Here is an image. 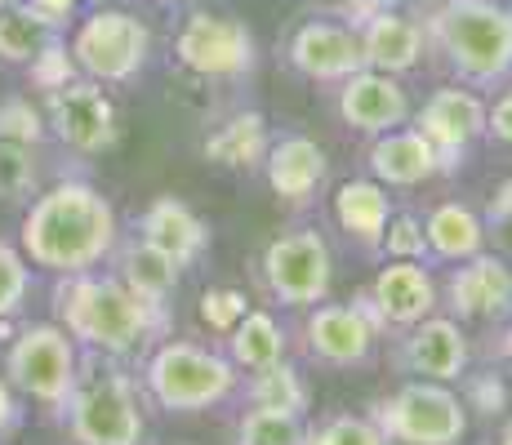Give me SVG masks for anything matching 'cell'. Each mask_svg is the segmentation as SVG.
<instances>
[{"mask_svg":"<svg viewBox=\"0 0 512 445\" xmlns=\"http://www.w3.org/2000/svg\"><path fill=\"white\" fill-rule=\"evenodd\" d=\"M147 388L165 410H205L236 388V374L232 361L196 343H165L147 361Z\"/></svg>","mask_w":512,"mask_h":445,"instance_id":"277c9868","label":"cell"},{"mask_svg":"<svg viewBox=\"0 0 512 445\" xmlns=\"http://www.w3.org/2000/svg\"><path fill=\"white\" fill-rule=\"evenodd\" d=\"M143 241H152L156 250H165L174 263L183 267V263H192L196 254L205 250L210 232H205V223L196 219L183 201L161 196V201H152L147 205V214H143Z\"/></svg>","mask_w":512,"mask_h":445,"instance_id":"44dd1931","label":"cell"},{"mask_svg":"<svg viewBox=\"0 0 512 445\" xmlns=\"http://www.w3.org/2000/svg\"><path fill=\"white\" fill-rule=\"evenodd\" d=\"M72 437L81 445H139L143 437V410L139 392L125 374H94L76 379L72 392Z\"/></svg>","mask_w":512,"mask_h":445,"instance_id":"52a82bcc","label":"cell"},{"mask_svg":"<svg viewBox=\"0 0 512 445\" xmlns=\"http://www.w3.org/2000/svg\"><path fill=\"white\" fill-rule=\"evenodd\" d=\"M326 178V152L312 138H281L268 152V183L281 201H308Z\"/></svg>","mask_w":512,"mask_h":445,"instance_id":"7402d4cb","label":"cell"},{"mask_svg":"<svg viewBox=\"0 0 512 445\" xmlns=\"http://www.w3.org/2000/svg\"><path fill=\"white\" fill-rule=\"evenodd\" d=\"M45 125H41V112H36L32 103H23V98H14V103L0 107V138H14V143H41Z\"/></svg>","mask_w":512,"mask_h":445,"instance_id":"d590c367","label":"cell"},{"mask_svg":"<svg viewBox=\"0 0 512 445\" xmlns=\"http://www.w3.org/2000/svg\"><path fill=\"white\" fill-rule=\"evenodd\" d=\"M486 130L495 134L499 143H508V147H512V89L495 103V112H486Z\"/></svg>","mask_w":512,"mask_h":445,"instance_id":"ab89813d","label":"cell"},{"mask_svg":"<svg viewBox=\"0 0 512 445\" xmlns=\"http://www.w3.org/2000/svg\"><path fill=\"white\" fill-rule=\"evenodd\" d=\"M374 321H383L379 308H317L308 321V343L321 361L352 365L370 352Z\"/></svg>","mask_w":512,"mask_h":445,"instance_id":"e0dca14e","label":"cell"},{"mask_svg":"<svg viewBox=\"0 0 512 445\" xmlns=\"http://www.w3.org/2000/svg\"><path fill=\"white\" fill-rule=\"evenodd\" d=\"M339 112L352 130H366V134H388L397 125H406L410 103H406V89L392 81L388 72H374V67H361L343 81L339 94Z\"/></svg>","mask_w":512,"mask_h":445,"instance_id":"4fadbf2b","label":"cell"},{"mask_svg":"<svg viewBox=\"0 0 512 445\" xmlns=\"http://www.w3.org/2000/svg\"><path fill=\"white\" fill-rule=\"evenodd\" d=\"M121 281L130 285L134 294H143V299L165 303L170 290L179 285V263H174L165 250H156L152 241H139V245L125 250V276Z\"/></svg>","mask_w":512,"mask_h":445,"instance_id":"4316f807","label":"cell"},{"mask_svg":"<svg viewBox=\"0 0 512 445\" xmlns=\"http://www.w3.org/2000/svg\"><path fill=\"white\" fill-rule=\"evenodd\" d=\"M36 183V165H32V147L14 143V138H0V201L14 205L32 192Z\"/></svg>","mask_w":512,"mask_h":445,"instance_id":"4dcf8cb0","label":"cell"},{"mask_svg":"<svg viewBox=\"0 0 512 445\" xmlns=\"http://www.w3.org/2000/svg\"><path fill=\"white\" fill-rule=\"evenodd\" d=\"M54 41H58V23L45 18L36 5H27V0L0 5V58L5 63H32Z\"/></svg>","mask_w":512,"mask_h":445,"instance_id":"cb8c5ba5","label":"cell"},{"mask_svg":"<svg viewBox=\"0 0 512 445\" xmlns=\"http://www.w3.org/2000/svg\"><path fill=\"white\" fill-rule=\"evenodd\" d=\"M285 352V334L268 312H245L241 325L232 330V361L245 370H263V365H277Z\"/></svg>","mask_w":512,"mask_h":445,"instance_id":"83f0119b","label":"cell"},{"mask_svg":"<svg viewBox=\"0 0 512 445\" xmlns=\"http://www.w3.org/2000/svg\"><path fill=\"white\" fill-rule=\"evenodd\" d=\"M334 219H339V227L348 236H357V241H366V245H379L383 227L392 219L388 192H383L379 183H370V178H352V183H343L339 192H334Z\"/></svg>","mask_w":512,"mask_h":445,"instance_id":"603a6c76","label":"cell"},{"mask_svg":"<svg viewBox=\"0 0 512 445\" xmlns=\"http://www.w3.org/2000/svg\"><path fill=\"white\" fill-rule=\"evenodd\" d=\"M116 214L90 183H58L23 219V254L49 272H90L112 250Z\"/></svg>","mask_w":512,"mask_h":445,"instance_id":"6da1fadb","label":"cell"},{"mask_svg":"<svg viewBox=\"0 0 512 445\" xmlns=\"http://www.w3.org/2000/svg\"><path fill=\"white\" fill-rule=\"evenodd\" d=\"M5 370L14 388H23L27 397L45 405H67L76 392V379H81L76 374V348L58 325H32V330L18 334Z\"/></svg>","mask_w":512,"mask_h":445,"instance_id":"ba28073f","label":"cell"},{"mask_svg":"<svg viewBox=\"0 0 512 445\" xmlns=\"http://www.w3.org/2000/svg\"><path fill=\"white\" fill-rule=\"evenodd\" d=\"M406 361L415 374H423V379H437V383L459 379L468 365V339L455 321H446V316H423L415 325V334H410V343H406Z\"/></svg>","mask_w":512,"mask_h":445,"instance_id":"ac0fdd59","label":"cell"},{"mask_svg":"<svg viewBox=\"0 0 512 445\" xmlns=\"http://www.w3.org/2000/svg\"><path fill=\"white\" fill-rule=\"evenodd\" d=\"M428 27L468 81H499L512 72V9L495 0H441Z\"/></svg>","mask_w":512,"mask_h":445,"instance_id":"3957f363","label":"cell"},{"mask_svg":"<svg viewBox=\"0 0 512 445\" xmlns=\"http://www.w3.org/2000/svg\"><path fill=\"white\" fill-rule=\"evenodd\" d=\"M361 49H366V67L374 72H410L423 54V27L392 9H379L370 23H361Z\"/></svg>","mask_w":512,"mask_h":445,"instance_id":"ffe728a7","label":"cell"},{"mask_svg":"<svg viewBox=\"0 0 512 445\" xmlns=\"http://www.w3.org/2000/svg\"><path fill=\"white\" fill-rule=\"evenodd\" d=\"M321 5H330V9H339L343 18H348L352 27H361V23H370L379 9H388V0H321Z\"/></svg>","mask_w":512,"mask_h":445,"instance_id":"74e56055","label":"cell"},{"mask_svg":"<svg viewBox=\"0 0 512 445\" xmlns=\"http://www.w3.org/2000/svg\"><path fill=\"white\" fill-rule=\"evenodd\" d=\"M268 156V121L259 112H241L228 125H219L205 138V161L228 165V170H250Z\"/></svg>","mask_w":512,"mask_h":445,"instance_id":"d4e9b609","label":"cell"},{"mask_svg":"<svg viewBox=\"0 0 512 445\" xmlns=\"http://www.w3.org/2000/svg\"><path fill=\"white\" fill-rule=\"evenodd\" d=\"M174 54L196 76H245L254 67V36L228 14H187Z\"/></svg>","mask_w":512,"mask_h":445,"instance_id":"9c48e42d","label":"cell"},{"mask_svg":"<svg viewBox=\"0 0 512 445\" xmlns=\"http://www.w3.org/2000/svg\"><path fill=\"white\" fill-rule=\"evenodd\" d=\"M290 63L312 81H348L366 67L361 32L339 23H303L290 41Z\"/></svg>","mask_w":512,"mask_h":445,"instance_id":"7c38bea8","label":"cell"},{"mask_svg":"<svg viewBox=\"0 0 512 445\" xmlns=\"http://www.w3.org/2000/svg\"><path fill=\"white\" fill-rule=\"evenodd\" d=\"M383 441L401 445H455L468 432V414L450 388L432 383H406L401 392H392L374 414Z\"/></svg>","mask_w":512,"mask_h":445,"instance_id":"5b68a950","label":"cell"},{"mask_svg":"<svg viewBox=\"0 0 512 445\" xmlns=\"http://www.w3.org/2000/svg\"><path fill=\"white\" fill-rule=\"evenodd\" d=\"M250 397H254V405H277V410H294V414H303V405H308V392H303L299 374H294L290 365H281V361L254 370Z\"/></svg>","mask_w":512,"mask_h":445,"instance_id":"f546056e","label":"cell"},{"mask_svg":"<svg viewBox=\"0 0 512 445\" xmlns=\"http://www.w3.org/2000/svg\"><path fill=\"white\" fill-rule=\"evenodd\" d=\"M263 276L268 290L290 308H308L330 294V250L317 232H290L277 236L263 254Z\"/></svg>","mask_w":512,"mask_h":445,"instance_id":"30bf717a","label":"cell"},{"mask_svg":"<svg viewBox=\"0 0 512 445\" xmlns=\"http://www.w3.org/2000/svg\"><path fill=\"white\" fill-rule=\"evenodd\" d=\"M152 32L125 9H98L72 36V58L90 81H130L147 63Z\"/></svg>","mask_w":512,"mask_h":445,"instance_id":"8992f818","label":"cell"},{"mask_svg":"<svg viewBox=\"0 0 512 445\" xmlns=\"http://www.w3.org/2000/svg\"><path fill=\"white\" fill-rule=\"evenodd\" d=\"M481 130H486V107H481V98L468 94V89H437L419 112V134L437 147L446 170Z\"/></svg>","mask_w":512,"mask_h":445,"instance_id":"5bb4252c","label":"cell"},{"mask_svg":"<svg viewBox=\"0 0 512 445\" xmlns=\"http://www.w3.org/2000/svg\"><path fill=\"white\" fill-rule=\"evenodd\" d=\"M250 312L245 308V294L241 290H205L201 294V321L219 334H232L241 325V316Z\"/></svg>","mask_w":512,"mask_h":445,"instance_id":"836d02e7","label":"cell"},{"mask_svg":"<svg viewBox=\"0 0 512 445\" xmlns=\"http://www.w3.org/2000/svg\"><path fill=\"white\" fill-rule=\"evenodd\" d=\"M58 316H63L67 334L90 343L94 352H130L139 348L147 334L161 325V303L134 294L125 281L112 276H90L76 272L58 285Z\"/></svg>","mask_w":512,"mask_h":445,"instance_id":"7a4b0ae2","label":"cell"},{"mask_svg":"<svg viewBox=\"0 0 512 445\" xmlns=\"http://www.w3.org/2000/svg\"><path fill=\"white\" fill-rule=\"evenodd\" d=\"M450 308L459 321L504 316L512 308V267L490 254H472V263L450 276Z\"/></svg>","mask_w":512,"mask_h":445,"instance_id":"9a60e30c","label":"cell"},{"mask_svg":"<svg viewBox=\"0 0 512 445\" xmlns=\"http://www.w3.org/2000/svg\"><path fill=\"white\" fill-rule=\"evenodd\" d=\"M504 352L512 356V325H508V339H504Z\"/></svg>","mask_w":512,"mask_h":445,"instance_id":"ee69618b","label":"cell"},{"mask_svg":"<svg viewBox=\"0 0 512 445\" xmlns=\"http://www.w3.org/2000/svg\"><path fill=\"white\" fill-rule=\"evenodd\" d=\"M490 223H512V178L495 192V201H490Z\"/></svg>","mask_w":512,"mask_h":445,"instance_id":"60d3db41","label":"cell"},{"mask_svg":"<svg viewBox=\"0 0 512 445\" xmlns=\"http://www.w3.org/2000/svg\"><path fill=\"white\" fill-rule=\"evenodd\" d=\"M370 170L388 187H415L437 170H446V165H441L437 147H432L419 130H388L370 147Z\"/></svg>","mask_w":512,"mask_h":445,"instance_id":"d6986e66","label":"cell"},{"mask_svg":"<svg viewBox=\"0 0 512 445\" xmlns=\"http://www.w3.org/2000/svg\"><path fill=\"white\" fill-rule=\"evenodd\" d=\"M18 419V405H14V392H9V383L0 379V432H9Z\"/></svg>","mask_w":512,"mask_h":445,"instance_id":"b9f144b4","label":"cell"},{"mask_svg":"<svg viewBox=\"0 0 512 445\" xmlns=\"http://www.w3.org/2000/svg\"><path fill=\"white\" fill-rule=\"evenodd\" d=\"M472 405H477V410H486V414H499V410H504V383H499L495 374L477 379V383H472Z\"/></svg>","mask_w":512,"mask_h":445,"instance_id":"f35d334b","label":"cell"},{"mask_svg":"<svg viewBox=\"0 0 512 445\" xmlns=\"http://www.w3.org/2000/svg\"><path fill=\"white\" fill-rule=\"evenodd\" d=\"M27 259L14 250V245L0 241V321H5L9 312H18V303L27 299Z\"/></svg>","mask_w":512,"mask_h":445,"instance_id":"d6a6232c","label":"cell"},{"mask_svg":"<svg viewBox=\"0 0 512 445\" xmlns=\"http://www.w3.org/2000/svg\"><path fill=\"white\" fill-rule=\"evenodd\" d=\"M423 236H428V250L441 254V259H472V254H481L486 232H481V219L468 205H437Z\"/></svg>","mask_w":512,"mask_h":445,"instance_id":"484cf974","label":"cell"},{"mask_svg":"<svg viewBox=\"0 0 512 445\" xmlns=\"http://www.w3.org/2000/svg\"><path fill=\"white\" fill-rule=\"evenodd\" d=\"M27 5H36L45 18H54V23H58V18H67L76 9V0H27Z\"/></svg>","mask_w":512,"mask_h":445,"instance_id":"7bdbcfd3","label":"cell"},{"mask_svg":"<svg viewBox=\"0 0 512 445\" xmlns=\"http://www.w3.org/2000/svg\"><path fill=\"white\" fill-rule=\"evenodd\" d=\"M49 125L76 152H103L116 143L121 125H116L112 98L98 89V81H67L49 94Z\"/></svg>","mask_w":512,"mask_h":445,"instance_id":"8fae6325","label":"cell"},{"mask_svg":"<svg viewBox=\"0 0 512 445\" xmlns=\"http://www.w3.org/2000/svg\"><path fill=\"white\" fill-rule=\"evenodd\" d=\"M0 5H14V0H0Z\"/></svg>","mask_w":512,"mask_h":445,"instance_id":"bcb514c9","label":"cell"},{"mask_svg":"<svg viewBox=\"0 0 512 445\" xmlns=\"http://www.w3.org/2000/svg\"><path fill=\"white\" fill-rule=\"evenodd\" d=\"M383 245H388L392 259H423L428 254V236H423V223L410 219V214H397V219H388L383 227Z\"/></svg>","mask_w":512,"mask_h":445,"instance_id":"e575fe53","label":"cell"},{"mask_svg":"<svg viewBox=\"0 0 512 445\" xmlns=\"http://www.w3.org/2000/svg\"><path fill=\"white\" fill-rule=\"evenodd\" d=\"M72 67H76V58H67V49L54 41L49 49H41V54L32 58V81L41 85V89H49V94H54L58 85L72 81Z\"/></svg>","mask_w":512,"mask_h":445,"instance_id":"8d00e7d4","label":"cell"},{"mask_svg":"<svg viewBox=\"0 0 512 445\" xmlns=\"http://www.w3.org/2000/svg\"><path fill=\"white\" fill-rule=\"evenodd\" d=\"M370 303L379 308L383 321L419 325L423 316H432V308H437V285H432V276L415 259H392L374 276Z\"/></svg>","mask_w":512,"mask_h":445,"instance_id":"2e32d148","label":"cell"},{"mask_svg":"<svg viewBox=\"0 0 512 445\" xmlns=\"http://www.w3.org/2000/svg\"><path fill=\"white\" fill-rule=\"evenodd\" d=\"M236 445H303V423L294 410L254 405L236 428Z\"/></svg>","mask_w":512,"mask_h":445,"instance_id":"f1b7e54d","label":"cell"},{"mask_svg":"<svg viewBox=\"0 0 512 445\" xmlns=\"http://www.w3.org/2000/svg\"><path fill=\"white\" fill-rule=\"evenodd\" d=\"M504 445H512V428H508V432H504Z\"/></svg>","mask_w":512,"mask_h":445,"instance_id":"f6af8a7d","label":"cell"},{"mask_svg":"<svg viewBox=\"0 0 512 445\" xmlns=\"http://www.w3.org/2000/svg\"><path fill=\"white\" fill-rule=\"evenodd\" d=\"M303 445H388V441H383L379 423L343 414V419H330V423H321L317 432H308Z\"/></svg>","mask_w":512,"mask_h":445,"instance_id":"1f68e13d","label":"cell"}]
</instances>
